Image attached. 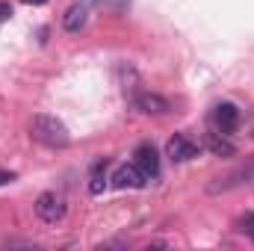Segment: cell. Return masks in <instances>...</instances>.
Wrapping results in <instances>:
<instances>
[{
    "instance_id": "cell-13",
    "label": "cell",
    "mask_w": 254,
    "mask_h": 251,
    "mask_svg": "<svg viewBox=\"0 0 254 251\" xmlns=\"http://www.w3.org/2000/svg\"><path fill=\"white\" fill-rule=\"evenodd\" d=\"M9 18H12V6L0 0V21H9Z\"/></svg>"
},
{
    "instance_id": "cell-4",
    "label": "cell",
    "mask_w": 254,
    "mask_h": 251,
    "mask_svg": "<svg viewBox=\"0 0 254 251\" xmlns=\"http://www.w3.org/2000/svg\"><path fill=\"white\" fill-rule=\"evenodd\" d=\"M166 154L172 163H190L198 157V145L192 142L187 133H175L169 142H166Z\"/></svg>"
},
{
    "instance_id": "cell-16",
    "label": "cell",
    "mask_w": 254,
    "mask_h": 251,
    "mask_svg": "<svg viewBox=\"0 0 254 251\" xmlns=\"http://www.w3.org/2000/svg\"><path fill=\"white\" fill-rule=\"evenodd\" d=\"M252 136H254V130H252Z\"/></svg>"
},
{
    "instance_id": "cell-9",
    "label": "cell",
    "mask_w": 254,
    "mask_h": 251,
    "mask_svg": "<svg viewBox=\"0 0 254 251\" xmlns=\"http://www.w3.org/2000/svg\"><path fill=\"white\" fill-rule=\"evenodd\" d=\"M86 24H89V9H86V3H74V6L65 9V15H63V30L65 33H80Z\"/></svg>"
},
{
    "instance_id": "cell-15",
    "label": "cell",
    "mask_w": 254,
    "mask_h": 251,
    "mask_svg": "<svg viewBox=\"0 0 254 251\" xmlns=\"http://www.w3.org/2000/svg\"><path fill=\"white\" fill-rule=\"evenodd\" d=\"M21 3H27V6H42V3H48V0H21Z\"/></svg>"
},
{
    "instance_id": "cell-1",
    "label": "cell",
    "mask_w": 254,
    "mask_h": 251,
    "mask_svg": "<svg viewBox=\"0 0 254 251\" xmlns=\"http://www.w3.org/2000/svg\"><path fill=\"white\" fill-rule=\"evenodd\" d=\"M30 136L36 139V142H42L45 148H68L71 145V133H68V127L60 122V119H54V116H45V113H39V116H33L30 119Z\"/></svg>"
},
{
    "instance_id": "cell-6",
    "label": "cell",
    "mask_w": 254,
    "mask_h": 251,
    "mask_svg": "<svg viewBox=\"0 0 254 251\" xmlns=\"http://www.w3.org/2000/svg\"><path fill=\"white\" fill-rule=\"evenodd\" d=\"M133 163L142 169V175H145L148 181H154V178L160 175V154H157V148H154L151 142H142V145L136 148Z\"/></svg>"
},
{
    "instance_id": "cell-12",
    "label": "cell",
    "mask_w": 254,
    "mask_h": 251,
    "mask_svg": "<svg viewBox=\"0 0 254 251\" xmlns=\"http://www.w3.org/2000/svg\"><path fill=\"white\" fill-rule=\"evenodd\" d=\"M240 231L249 234V237H254V213H246V216L240 219Z\"/></svg>"
},
{
    "instance_id": "cell-14",
    "label": "cell",
    "mask_w": 254,
    "mask_h": 251,
    "mask_svg": "<svg viewBox=\"0 0 254 251\" xmlns=\"http://www.w3.org/2000/svg\"><path fill=\"white\" fill-rule=\"evenodd\" d=\"M12 181H15L12 172H0V187H6V184H12Z\"/></svg>"
},
{
    "instance_id": "cell-11",
    "label": "cell",
    "mask_w": 254,
    "mask_h": 251,
    "mask_svg": "<svg viewBox=\"0 0 254 251\" xmlns=\"http://www.w3.org/2000/svg\"><path fill=\"white\" fill-rule=\"evenodd\" d=\"M107 160H98L95 166H92V175H89V192L92 195H101L104 189H107Z\"/></svg>"
},
{
    "instance_id": "cell-3",
    "label": "cell",
    "mask_w": 254,
    "mask_h": 251,
    "mask_svg": "<svg viewBox=\"0 0 254 251\" xmlns=\"http://www.w3.org/2000/svg\"><path fill=\"white\" fill-rule=\"evenodd\" d=\"M36 216L42 219V222H48V225H57V222H63L65 213H68V207H65V198L63 195H57V192H42L39 198H36Z\"/></svg>"
},
{
    "instance_id": "cell-7",
    "label": "cell",
    "mask_w": 254,
    "mask_h": 251,
    "mask_svg": "<svg viewBox=\"0 0 254 251\" xmlns=\"http://www.w3.org/2000/svg\"><path fill=\"white\" fill-rule=\"evenodd\" d=\"M133 107L139 110V113H145V116H166L172 107H169V101L163 98V95H157V92H142V95H136L133 98Z\"/></svg>"
},
{
    "instance_id": "cell-10",
    "label": "cell",
    "mask_w": 254,
    "mask_h": 251,
    "mask_svg": "<svg viewBox=\"0 0 254 251\" xmlns=\"http://www.w3.org/2000/svg\"><path fill=\"white\" fill-rule=\"evenodd\" d=\"M204 148H207L213 157H222V160H228V157H237V148H234V142H228L222 133H207V136H204Z\"/></svg>"
},
{
    "instance_id": "cell-8",
    "label": "cell",
    "mask_w": 254,
    "mask_h": 251,
    "mask_svg": "<svg viewBox=\"0 0 254 251\" xmlns=\"http://www.w3.org/2000/svg\"><path fill=\"white\" fill-rule=\"evenodd\" d=\"M213 122L216 127L222 130V133H234L237 127H240V110L234 107V104H216V110H213Z\"/></svg>"
},
{
    "instance_id": "cell-2",
    "label": "cell",
    "mask_w": 254,
    "mask_h": 251,
    "mask_svg": "<svg viewBox=\"0 0 254 251\" xmlns=\"http://www.w3.org/2000/svg\"><path fill=\"white\" fill-rule=\"evenodd\" d=\"M249 184H254V157L249 163L231 169L228 175L213 178L207 184V195H225V192H234V189H240V187H249Z\"/></svg>"
},
{
    "instance_id": "cell-5",
    "label": "cell",
    "mask_w": 254,
    "mask_h": 251,
    "mask_svg": "<svg viewBox=\"0 0 254 251\" xmlns=\"http://www.w3.org/2000/svg\"><path fill=\"white\" fill-rule=\"evenodd\" d=\"M113 187L116 189H145L148 187V178L142 175V169L136 163H125L116 169L113 175Z\"/></svg>"
}]
</instances>
